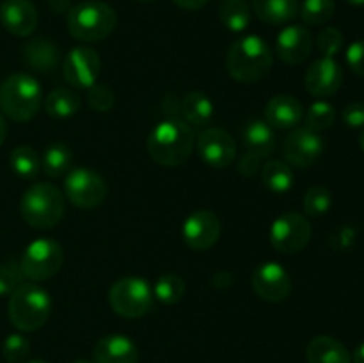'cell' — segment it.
<instances>
[{"mask_svg": "<svg viewBox=\"0 0 364 363\" xmlns=\"http://www.w3.org/2000/svg\"><path fill=\"white\" fill-rule=\"evenodd\" d=\"M196 135L188 123L171 117L151 130L148 137V153L159 166L176 167L188 160L194 152Z\"/></svg>", "mask_w": 364, "mask_h": 363, "instance_id": "cell-1", "label": "cell"}, {"mask_svg": "<svg viewBox=\"0 0 364 363\" xmlns=\"http://www.w3.org/2000/svg\"><path fill=\"white\" fill-rule=\"evenodd\" d=\"M272 50L259 36H244L228 50V73L242 84H255L265 78L272 70Z\"/></svg>", "mask_w": 364, "mask_h": 363, "instance_id": "cell-2", "label": "cell"}, {"mask_svg": "<svg viewBox=\"0 0 364 363\" xmlns=\"http://www.w3.org/2000/svg\"><path fill=\"white\" fill-rule=\"evenodd\" d=\"M52 313V299L48 292L32 281L18 285L9 295L7 315L16 330L36 331L48 320Z\"/></svg>", "mask_w": 364, "mask_h": 363, "instance_id": "cell-3", "label": "cell"}, {"mask_svg": "<svg viewBox=\"0 0 364 363\" xmlns=\"http://www.w3.org/2000/svg\"><path fill=\"white\" fill-rule=\"evenodd\" d=\"M117 14L112 6L102 0H84L68 13V31L82 43H96L114 32Z\"/></svg>", "mask_w": 364, "mask_h": 363, "instance_id": "cell-4", "label": "cell"}, {"mask_svg": "<svg viewBox=\"0 0 364 363\" xmlns=\"http://www.w3.org/2000/svg\"><path fill=\"white\" fill-rule=\"evenodd\" d=\"M66 199L64 194L48 182H38L32 184L23 192L20 201V214L25 223L39 230H50L64 216Z\"/></svg>", "mask_w": 364, "mask_h": 363, "instance_id": "cell-5", "label": "cell"}, {"mask_svg": "<svg viewBox=\"0 0 364 363\" xmlns=\"http://www.w3.org/2000/svg\"><path fill=\"white\" fill-rule=\"evenodd\" d=\"M43 102L41 85L27 73H14L0 84V110L13 121L32 120Z\"/></svg>", "mask_w": 364, "mask_h": 363, "instance_id": "cell-6", "label": "cell"}, {"mask_svg": "<svg viewBox=\"0 0 364 363\" xmlns=\"http://www.w3.org/2000/svg\"><path fill=\"white\" fill-rule=\"evenodd\" d=\"M153 302H155L153 288L144 278H121L109 290L110 308L124 319L144 317L153 310Z\"/></svg>", "mask_w": 364, "mask_h": 363, "instance_id": "cell-7", "label": "cell"}, {"mask_svg": "<svg viewBox=\"0 0 364 363\" xmlns=\"http://www.w3.org/2000/svg\"><path fill=\"white\" fill-rule=\"evenodd\" d=\"M64 262V251L53 238L43 237L25 248L20 260L21 273L31 281H45L55 276Z\"/></svg>", "mask_w": 364, "mask_h": 363, "instance_id": "cell-8", "label": "cell"}, {"mask_svg": "<svg viewBox=\"0 0 364 363\" xmlns=\"http://www.w3.org/2000/svg\"><path fill=\"white\" fill-rule=\"evenodd\" d=\"M311 224L299 212H287L277 217L270 226V244L284 255L302 251L311 241Z\"/></svg>", "mask_w": 364, "mask_h": 363, "instance_id": "cell-9", "label": "cell"}, {"mask_svg": "<svg viewBox=\"0 0 364 363\" xmlns=\"http://www.w3.org/2000/svg\"><path fill=\"white\" fill-rule=\"evenodd\" d=\"M64 191L68 199L78 209H95L105 201L109 187L102 174L96 171L89 167H77L68 173Z\"/></svg>", "mask_w": 364, "mask_h": 363, "instance_id": "cell-10", "label": "cell"}, {"mask_svg": "<svg viewBox=\"0 0 364 363\" xmlns=\"http://www.w3.org/2000/svg\"><path fill=\"white\" fill-rule=\"evenodd\" d=\"M252 290L259 299L269 302H281L291 292V278L277 262L259 263L251 276Z\"/></svg>", "mask_w": 364, "mask_h": 363, "instance_id": "cell-11", "label": "cell"}, {"mask_svg": "<svg viewBox=\"0 0 364 363\" xmlns=\"http://www.w3.org/2000/svg\"><path fill=\"white\" fill-rule=\"evenodd\" d=\"M199 157L213 169H226L237 159V142L224 128H206L198 139Z\"/></svg>", "mask_w": 364, "mask_h": 363, "instance_id": "cell-12", "label": "cell"}, {"mask_svg": "<svg viewBox=\"0 0 364 363\" xmlns=\"http://www.w3.org/2000/svg\"><path fill=\"white\" fill-rule=\"evenodd\" d=\"M220 231H223L220 221L212 210H196L185 219L181 237L191 249L205 251L217 244Z\"/></svg>", "mask_w": 364, "mask_h": 363, "instance_id": "cell-13", "label": "cell"}, {"mask_svg": "<svg viewBox=\"0 0 364 363\" xmlns=\"http://www.w3.org/2000/svg\"><path fill=\"white\" fill-rule=\"evenodd\" d=\"M102 68V60L96 50L89 46H77L66 56L63 64L64 78L68 84L73 88L89 89L92 84H96Z\"/></svg>", "mask_w": 364, "mask_h": 363, "instance_id": "cell-14", "label": "cell"}, {"mask_svg": "<svg viewBox=\"0 0 364 363\" xmlns=\"http://www.w3.org/2000/svg\"><path fill=\"white\" fill-rule=\"evenodd\" d=\"M323 152V139L309 128H295L283 142L284 159L290 166L309 167L320 159Z\"/></svg>", "mask_w": 364, "mask_h": 363, "instance_id": "cell-15", "label": "cell"}, {"mask_svg": "<svg viewBox=\"0 0 364 363\" xmlns=\"http://www.w3.org/2000/svg\"><path fill=\"white\" fill-rule=\"evenodd\" d=\"M343 82V71L333 57H322L308 68L304 77L306 89L316 98L333 96Z\"/></svg>", "mask_w": 364, "mask_h": 363, "instance_id": "cell-16", "label": "cell"}, {"mask_svg": "<svg viewBox=\"0 0 364 363\" xmlns=\"http://www.w3.org/2000/svg\"><path fill=\"white\" fill-rule=\"evenodd\" d=\"M4 28L18 38H27L38 28L39 14L31 0H4L0 6Z\"/></svg>", "mask_w": 364, "mask_h": 363, "instance_id": "cell-17", "label": "cell"}, {"mask_svg": "<svg viewBox=\"0 0 364 363\" xmlns=\"http://www.w3.org/2000/svg\"><path fill=\"white\" fill-rule=\"evenodd\" d=\"M313 36L304 25H288L277 36L276 52L287 64H301L311 56Z\"/></svg>", "mask_w": 364, "mask_h": 363, "instance_id": "cell-18", "label": "cell"}, {"mask_svg": "<svg viewBox=\"0 0 364 363\" xmlns=\"http://www.w3.org/2000/svg\"><path fill=\"white\" fill-rule=\"evenodd\" d=\"M95 363H137L139 349L124 335H107L92 349Z\"/></svg>", "mask_w": 364, "mask_h": 363, "instance_id": "cell-19", "label": "cell"}, {"mask_svg": "<svg viewBox=\"0 0 364 363\" xmlns=\"http://www.w3.org/2000/svg\"><path fill=\"white\" fill-rule=\"evenodd\" d=\"M304 116L302 103L290 95H277L265 107V120L272 128L290 130L301 123Z\"/></svg>", "mask_w": 364, "mask_h": 363, "instance_id": "cell-20", "label": "cell"}, {"mask_svg": "<svg viewBox=\"0 0 364 363\" xmlns=\"http://www.w3.org/2000/svg\"><path fill=\"white\" fill-rule=\"evenodd\" d=\"M21 56L27 66L39 73H52L57 70L60 60L59 46L48 38L28 39L21 48Z\"/></svg>", "mask_w": 364, "mask_h": 363, "instance_id": "cell-21", "label": "cell"}, {"mask_svg": "<svg viewBox=\"0 0 364 363\" xmlns=\"http://www.w3.org/2000/svg\"><path fill=\"white\" fill-rule=\"evenodd\" d=\"M306 359L308 363H350L352 356L340 340L320 335L308 344Z\"/></svg>", "mask_w": 364, "mask_h": 363, "instance_id": "cell-22", "label": "cell"}, {"mask_svg": "<svg viewBox=\"0 0 364 363\" xmlns=\"http://www.w3.org/2000/svg\"><path fill=\"white\" fill-rule=\"evenodd\" d=\"M252 11L269 25H283L299 14V0H251Z\"/></svg>", "mask_w": 364, "mask_h": 363, "instance_id": "cell-23", "label": "cell"}, {"mask_svg": "<svg viewBox=\"0 0 364 363\" xmlns=\"http://www.w3.org/2000/svg\"><path fill=\"white\" fill-rule=\"evenodd\" d=\"M245 149L258 157H269L276 149V134L267 121H251L242 130Z\"/></svg>", "mask_w": 364, "mask_h": 363, "instance_id": "cell-24", "label": "cell"}, {"mask_svg": "<svg viewBox=\"0 0 364 363\" xmlns=\"http://www.w3.org/2000/svg\"><path fill=\"white\" fill-rule=\"evenodd\" d=\"M180 112L185 117V123L196 128H203L212 121L213 103L205 93L192 91L185 95L180 102Z\"/></svg>", "mask_w": 364, "mask_h": 363, "instance_id": "cell-25", "label": "cell"}, {"mask_svg": "<svg viewBox=\"0 0 364 363\" xmlns=\"http://www.w3.org/2000/svg\"><path fill=\"white\" fill-rule=\"evenodd\" d=\"M71 164H73V153H71L70 146H66L64 142H53L41 155V171H45L46 177L50 178L68 174L71 171Z\"/></svg>", "mask_w": 364, "mask_h": 363, "instance_id": "cell-26", "label": "cell"}, {"mask_svg": "<svg viewBox=\"0 0 364 363\" xmlns=\"http://www.w3.org/2000/svg\"><path fill=\"white\" fill-rule=\"evenodd\" d=\"M262 182L272 192L283 194L294 187L295 177L290 164L281 162V160H269L262 167Z\"/></svg>", "mask_w": 364, "mask_h": 363, "instance_id": "cell-27", "label": "cell"}, {"mask_svg": "<svg viewBox=\"0 0 364 363\" xmlns=\"http://www.w3.org/2000/svg\"><path fill=\"white\" fill-rule=\"evenodd\" d=\"M251 11L247 0H223L219 16L228 31L244 32L251 23Z\"/></svg>", "mask_w": 364, "mask_h": 363, "instance_id": "cell-28", "label": "cell"}, {"mask_svg": "<svg viewBox=\"0 0 364 363\" xmlns=\"http://www.w3.org/2000/svg\"><path fill=\"white\" fill-rule=\"evenodd\" d=\"M80 109V96L66 88L53 89L45 100V110L52 117H70Z\"/></svg>", "mask_w": 364, "mask_h": 363, "instance_id": "cell-29", "label": "cell"}, {"mask_svg": "<svg viewBox=\"0 0 364 363\" xmlns=\"http://www.w3.org/2000/svg\"><path fill=\"white\" fill-rule=\"evenodd\" d=\"M9 166L18 177L32 180L41 171V157L32 146H18L11 152Z\"/></svg>", "mask_w": 364, "mask_h": 363, "instance_id": "cell-30", "label": "cell"}, {"mask_svg": "<svg viewBox=\"0 0 364 363\" xmlns=\"http://www.w3.org/2000/svg\"><path fill=\"white\" fill-rule=\"evenodd\" d=\"M153 295L164 305H176L185 295V281L178 274H164L155 281Z\"/></svg>", "mask_w": 364, "mask_h": 363, "instance_id": "cell-31", "label": "cell"}, {"mask_svg": "<svg viewBox=\"0 0 364 363\" xmlns=\"http://www.w3.org/2000/svg\"><path fill=\"white\" fill-rule=\"evenodd\" d=\"M302 21L306 25H323L336 13L334 0H304L299 7Z\"/></svg>", "mask_w": 364, "mask_h": 363, "instance_id": "cell-32", "label": "cell"}, {"mask_svg": "<svg viewBox=\"0 0 364 363\" xmlns=\"http://www.w3.org/2000/svg\"><path fill=\"white\" fill-rule=\"evenodd\" d=\"M334 120H336V110L331 103L323 102H315L306 112V128L320 134L322 130H327L334 125Z\"/></svg>", "mask_w": 364, "mask_h": 363, "instance_id": "cell-33", "label": "cell"}, {"mask_svg": "<svg viewBox=\"0 0 364 363\" xmlns=\"http://www.w3.org/2000/svg\"><path fill=\"white\" fill-rule=\"evenodd\" d=\"M331 205H333V192L327 187H323V185H313L306 192L304 201H302L306 216L309 217L323 216L331 209Z\"/></svg>", "mask_w": 364, "mask_h": 363, "instance_id": "cell-34", "label": "cell"}, {"mask_svg": "<svg viewBox=\"0 0 364 363\" xmlns=\"http://www.w3.org/2000/svg\"><path fill=\"white\" fill-rule=\"evenodd\" d=\"M28 352H31V344H28V340L23 337V335L14 333V335H9V337L4 340L2 354L7 363L25 362Z\"/></svg>", "mask_w": 364, "mask_h": 363, "instance_id": "cell-35", "label": "cell"}, {"mask_svg": "<svg viewBox=\"0 0 364 363\" xmlns=\"http://www.w3.org/2000/svg\"><path fill=\"white\" fill-rule=\"evenodd\" d=\"M87 105L95 112H109L114 107V91L107 84H92L87 89Z\"/></svg>", "mask_w": 364, "mask_h": 363, "instance_id": "cell-36", "label": "cell"}, {"mask_svg": "<svg viewBox=\"0 0 364 363\" xmlns=\"http://www.w3.org/2000/svg\"><path fill=\"white\" fill-rule=\"evenodd\" d=\"M25 276L21 273L20 263L16 262H6L0 263V298L2 295H11V292L23 283Z\"/></svg>", "mask_w": 364, "mask_h": 363, "instance_id": "cell-37", "label": "cell"}, {"mask_svg": "<svg viewBox=\"0 0 364 363\" xmlns=\"http://www.w3.org/2000/svg\"><path fill=\"white\" fill-rule=\"evenodd\" d=\"M316 45H318L320 53L323 57H334L340 52L341 46H343V34H341L340 28L326 27L318 34Z\"/></svg>", "mask_w": 364, "mask_h": 363, "instance_id": "cell-38", "label": "cell"}, {"mask_svg": "<svg viewBox=\"0 0 364 363\" xmlns=\"http://www.w3.org/2000/svg\"><path fill=\"white\" fill-rule=\"evenodd\" d=\"M347 63L359 77H364V39L354 41L347 48Z\"/></svg>", "mask_w": 364, "mask_h": 363, "instance_id": "cell-39", "label": "cell"}, {"mask_svg": "<svg viewBox=\"0 0 364 363\" xmlns=\"http://www.w3.org/2000/svg\"><path fill=\"white\" fill-rule=\"evenodd\" d=\"M341 116H343L345 125H348L350 128H364V103H348Z\"/></svg>", "mask_w": 364, "mask_h": 363, "instance_id": "cell-40", "label": "cell"}, {"mask_svg": "<svg viewBox=\"0 0 364 363\" xmlns=\"http://www.w3.org/2000/svg\"><path fill=\"white\" fill-rule=\"evenodd\" d=\"M259 167H262V157L255 155V153L251 152H245L244 155L238 159V173L242 174V177H252V174H256L259 171Z\"/></svg>", "mask_w": 364, "mask_h": 363, "instance_id": "cell-41", "label": "cell"}, {"mask_svg": "<svg viewBox=\"0 0 364 363\" xmlns=\"http://www.w3.org/2000/svg\"><path fill=\"white\" fill-rule=\"evenodd\" d=\"M173 2L185 11H198L203 9L210 0H173Z\"/></svg>", "mask_w": 364, "mask_h": 363, "instance_id": "cell-42", "label": "cell"}, {"mask_svg": "<svg viewBox=\"0 0 364 363\" xmlns=\"http://www.w3.org/2000/svg\"><path fill=\"white\" fill-rule=\"evenodd\" d=\"M48 7L53 13H70V0H48Z\"/></svg>", "mask_w": 364, "mask_h": 363, "instance_id": "cell-43", "label": "cell"}, {"mask_svg": "<svg viewBox=\"0 0 364 363\" xmlns=\"http://www.w3.org/2000/svg\"><path fill=\"white\" fill-rule=\"evenodd\" d=\"M352 362L354 363H364V342L355 347L354 356H352Z\"/></svg>", "mask_w": 364, "mask_h": 363, "instance_id": "cell-44", "label": "cell"}, {"mask_svg": "<svg viewBox=\"0 0 364 363\" xmlns=\"http://www.w3.org/2000/svg\"><path fill=\"white\" fill-rule=\"evenodd\" d=\"M6 135H7V125H6V120H4V114L0 112V144L4 142Z\"/></svg>", "mask_w": 364, "mask_h": 363, "instance_id": "cell-45", "label": "cell"}, {"mask_svg": "<svg viewBox=\"0 0 364 363\" xmlns=\"http://www.w3.org/2000/svg\"><path fill=\"white\" fill-rule=\"evenodd\" d=\"M359 146H361V149L364 152V128H361V134H359Z\"/></svg>", "mask_w": 364, "mask_h": 363, "instance_id": "cell-46", "label": "cell"}, {"mask_svg": "<svg viewBox=\"0 0 364 363\" xmlns=\"http://www.w3.org/2000/svg\"><path fill=\"white\" fill-rule=\"evenodd\" d=\"M347 2L352 6H364V0H347Z\"/></svg>", "mask_w": 364, "mask_h": 363, "instance_id": "cell-47", "label": "cell"}, {"mask_svg": "<svg viewBox=\"0 0 364 363\" xmlns=\"http://www.w3.org/2000/svg\"><path fill=\"white\" fill-rule=\"evenodd\" d=\"M71 363H95V362H91V359L80 358V359H75V362H71Z\"/></svg>", "mask_w": 364, "mask_h": 363, "instance_id": "cell-48", "label": "cell"}, {"mask_svg": "<svg viewBox=\"0 0 364 363\" xmlns=\"http://www.w3.org/2000/svg\"><path fill=\"white\" fill-rule=\"evenodd\" d=\"M28 363H48V362H45V359H34V362H28Z\"/></svg>", "mask_w": 364, "mask_h": 363, "instance_id": "cell-49", "label": "cell"}, {"mask_svg": "<svg viewBox=\"0 0 364 363\" xmlns=\"http://www.w3.org/2000/svg\"><path fill=\"white\" fill-rule=\"evenodd\" d=\"M139 2H149V0H139Z\"/></svg>", "mask_w": 364, "mask_h": 363, "instance_id": "cell-50", "label": "cell"}]
</instances>
